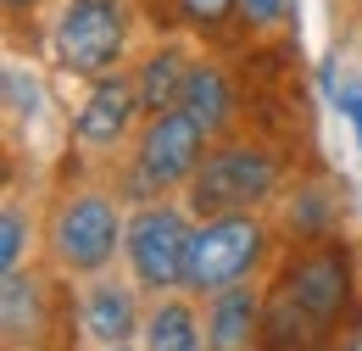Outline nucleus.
Returning <instances> with one entry per match:
<instances>
[{
    "mask_svg": "<svg viewBox=\"0 0 362 351\" xmlns=\"http://www.w3.org/2000/svg\"><path fill=\"white\" fill-rule=\"evenodd\" d=\"M262 257V223L245 212H223L206 218L189 234V263H184V284L189 290H228L240 284L251 263Z\"/></svg>",
    "mask_w": 362,
    "mask_h": 351,
    "instance_id": "obj_1",
    "label": "nucleus"
},
{
    "mask_svg": "<svg viewBox=\"0 0 362 351\" xmlns=\"http://www.w3.org/2000/svg\"><path fill=\"white\" fill-rule=\"evenodd\" d=\"M273 156L251 151V145H228V151H212L195 178H189V201L195 212L206 218H223V212H240V207H257L262 195H273Z\"/></svg>",
    "mask_w": 362,
    "mask_h": 351,
    "instance_id": "obj_2",
    "label": "nucleus"
},
{
    "mask_svg": "<svg viewBox=\"0 0 362 351\" xmlns=\"http://www.w3.org/2000/svg\"><path fill=\"white\" fill-rule=\"evenodd\" d=\"M56 56H62V67L90 73V79L117 67V56H123V11H117V0H67V11L56 23Z\"/></svg>",
    "mask_w": 362,
    "mask_h": 351,
    "instance_id": "obj_3",
    "label": "nucleus"
},
{
    "mask_svg": "<svg viewBox=\"0 0 362 351\" xmlns=\"http://www.w3.org/2000/svg\"><path fill=\"white\" fill-rule=\"evenodd\" d=\"M201 139H206V129H201L184 106L156 112V117L145 123V134H139L134 178L145 190H173L184 178H195V168H201Z\"/></svg>",
    "mask_w": 362,
    "mask_h": 351,
    "instance_id": "obj_4",
    "label": "nucleus"
},
{
    "mask_svg": "<svg viewBox=\"0 0 362 351\" xmlns=\"http://www.w3.org/2000/svg\"><path fill=\"white\" fill-rule=\"evenodd\" d=\"M129 257H134L139 284L151 290H168L184 284V263H189V229L173 207H145L129 223Z\"/></svg>",
    "mask_w": 362,
    "mask_h": 351,
    "instance_id": "obj_5",
    "label": "nucleus"
},
{
    "mask_svg": "<svg viewBox=\"0 0 362 351\" xmlns=\"http://www.w3.org/2000/svg\"><path fill=\"white\" fill-rule=\"evenodd\" d=\"M117 212H112V201H100V195H73L62 212H56V257L62 267H73V273H90L100 267L112 251H117Z\"/></svg>",
    "mask_w": 362,
    "mask_h": 351,
    "instance_id": "obj_6",
    "label": "nucleus"
},
{
    "mask_svg": "<svg viewBox=\"0 0 362 351\" xmlns=\"http://www.w3.org/2000/svg\"><path fill=\"white\" fill-rule=\"evenodd\" d=\"M284 290H290V296H296L301 307L313 312L317 323H329L334 312L346 307V290H351L346 257H340V251H313V257H301V263L290 267Z\"/></svg>",
    "mask_w": 362,
    "mask_h": 351,
    "instance_id": "obj_7",
    "label": "nucleus"
},
{
    "mask_svg": "<svg viewBox=\"0 0 362 351\" xmlns=\"http://www.w3.org/2000/svg\"><path fill=\"white\" fill-rule=\"evenodd\" d=\"M134 112H139V84H129V79H100L90 89V100H84V112H78V139L90 151L117 145L129 134V123H134Z\"/></svg>",
    "mask_w": 362,
    "mask_h": 351,
    "instance_id": "obj_8",
    "label": "nucleus"
},
{
    "mask_svg": "<svg viewBox=\"0 0 362 351\" xmlns=\"http://www.w3.org/2000/svg\"><path fill=\"white\" fill-rule=\"evenodd\" d=\"M257 329H262V301L251 290H240V284L218 290V301L206 312V346L212 351H245L257 340Z\"/></svg>",
    "mask_w": 362,
    "mask_h": 351,
    "instance_id": "obj_9",
    "label": "nucleus"
},
{
    "mask_svg": "<svg viewBox=\"0 0 362 351\" xmlns=\"http://www.w3.org/2000/svg\"><path fill=\"white\" fill-rule=\"evenodd\" d=\"M179 106L201 123L206 134H218L228 123V112H234V89H228V79L212 67V62H195L189 67V79H184V95H179Z\"/></svg>",
    "mask_w": 362,
    "mask_h": 351,
    "instance_id": "obj_10",
    "label": "nucleus"
},
{
    "mask_svg": "<svg viewBox=\"0 0 362 351\" xmlns=\"http://www.w3.org/2000/svg\"><path fill=\"white\" fill-rule=\"evenodd\" d=\"M139 312H134V296L117 290V284H95L90 301H84V329H90L100 346H123L134 335Z\"/></svg>",
    "mask_w": 362,
    "mask_h": 351,
    "instance_id": "obj_11",
    "label": "nucleus"
},
{
    "mask_svg": "<svg viewBox=\"0 0 362 351\" xmlns=\"http://www.w3.org/2000/svg\"><path fill=\"white\" fill-rule=\"evenodd\" d=\"M323 329H329V323H317V318L301 307L290 290H279V296H273V307L262 312V335H268L273 351H313V340L323 335Z\"/></svg>",
    "mask_w": 362,
    "mask_h": 351,
    "instance_id": "obj_12",
    "label": "nucleus"
},
{
    "mask_svg": "<svg viewBox=\"0 0 362 351\" xmlns=\"http://www.w3.org/2000/svg\"><path fill=\"white\" fill-rule=\"evenodd\" d=\"M184 79H189V62H184V50H156L151 62H145V73H139V106H151V112H173L184 95Z\"/></svg>",
    "mask_w": 362,
    "mask_h": 351,
    "instance_id": "obj_13",
    "label": "nucleus"
},
{
    "mask_svg": "<svg viewBox=\"0 0 362 351\" xmlns=\"http://www.w3.org/2000/svg\"><path fill=\"white\" fill-rule=\"evenodd\" d=\"M145 351H201V329L184 301H162L145 318Z\"/></svg>",
    "mask_w": 362,
    "mask_h": 351,
    "instance_id": "obj_14",
    "label": "nucleus"
},
{
    "mask_svg": "<svg viewBox=\"0 0 362 351\" xmlns=\"http://www.w3.org/2000/svg\"><path fill=\"white\" fill-rule=\"evenodd\" d=\"M34 329H40V290H34V279L6 273V335L23 340V335H34Z\"/></svg>",
    "mask_w": 362,
    "mask_h": 351,
    "instance_id": "obj_15",
    "label": "nucleus"
},
{
    "mask_svg": "<svg viewBox=\"0 0 362 351\" xmlns=\"http://www.w3.org/2000/svg\"><path fill=\"white\" fill-rule=\"evenodd\" d=\"M6 95H11V112H17V117H40V79H34V73L6 67Z\"/></svg>",
    "mask_w": 362,
    "mask_h": 351,
    "instance_id": "obj_16",
    "label": "nucleus"
},
{
    "mask_svg": "<svg viewBox=\"0 0 362 351\" xmlns=\"http://www.w3.org/2000/svg\"><path fill=\"white\" fill-rule=\"evenodd\" d=\"M0 263L6 273H17V257H23V234H28V218H23V207H6V218H0Z\"/></svg>",
    "mask_w": 362,
    "mask_h": 351,
    "instance_id": "obj_17",
    "label": "nucleus"
},
{
    "mask_svg": "<svg viewBox=\"0 0 362 351\" xmlns=\"http://www.w3.org/2000/svg\"><path fill=\"white\" fill-rule=\"evenodd\" d=\"M184 6V17L195 23V28H218L228 11H234V0H179Z\"/></svg>",
    "mask_w": 362,
    "mask_h": 351,
    "instance_id": "obj_18",
    "label": "nucleus"
},
{
    "mask_svg": "<svg viewBox=\"0 0 362 351\" xmlns=\"http://www.w3.org/2000/svg\"><path fill=\"white\" fill-rule=\"evenodd\" d=\"M334 100H340V112L351 117V129H357V145H362V79H340Z\"/></svg>",
    "mask_w": 362,
    "mask_h": 351,
    "instance_id": "obj_19",
    "label": "nucleus"
},
{
    "mask_svg": "<svg viewBox=\"0 0 362 351\" xmlns=\"http://www.w3.org/2000/svg\"><path fill=\"white\" fill-rule=\"evenodd\" d=\"M240 6H245V23H257V28L273 23V17L284 11V0H240Z\"/></svg>",
    "mask_w": 362,
    "mask_h": 351,
    "instance_id": "obj_20",
    "label": "nucleus"
},
{
    "mask_svg": "<svg viewBox=\"0 0 362 351\" xmlns=\"http://www.w3.org/2000/svg\"><path fill=\"white\" fill-rule=\"evenodd\" d=\"M6 6H28V0H6Z\"/></svg>",
    "mask_w": 362,
    "mask_h": 351,
    "instance_id": "obj_21",
    "label": "nucleus"
},
{
    "mask_svg": "<svg viewBox=\"0 0 362 351\" xmlns=\"http://www.w3.org/2000/svg\"><path fill=\"white\" fill-rule=\"evenodd\" d=\"M351 351H362V340H351Z\"/></svg>",
    "mask_w": 362,
    "mask_h": 351,
    "instance_id": "obj_22",
    "label": "nucleus"
},
{
    "mask_svg": "<svg viewBox=\"0 0 362 351\" xmlns=\"http://www.w3.org/2000/svg\"><path fill=\"white\" fill-rule=\"evenodd\" d=\"M106 351H129V346H106Z\"/></svg>",
    "mask_w": 362,
    "mask_h": 351,
    "instance_id": "obj_23",
    "label": "nucleus"
}]
</instances>
